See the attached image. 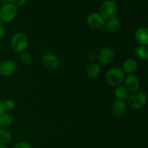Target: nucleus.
Listing matches in <instances>:
<instances>
[{"label": "nucleus", "instance_id": "26", "mask_svg": "<svg viewBox=\"0 0 148 148\" xmlns=\"http://www.w3.org/2000/svg\"><path fill=\"white\" fill-rule=\"evenodd\" d=\"M4 111H4V106H3V102L0 101V115H1L3 112H4Z\"/></svg>", "mask_w": 148, "mask_h": 148}, {"label": "nucleus", "instance_id": "29", "mask_svg": "<svg viewBox=\"0 0 148 148\" xmlns=\"http://www.w3.org/2000/svg\"><path fill=\"white\" fill-rule=\"evenodd\" d=\"M90 1H95V0H90Z\"/></svg>", "mask_w": 148, "mask_h": 148}, {"label": "nucleus", "instance_id": "5", "mask_svg": "<svg viewBox=\"0 0 148 148\" xmlns=\"http://www.w3.org/2000/svg\"><path fill=\"white\" fill-rule=\"evenodd\" d=\"M18 8L12 3L3 4L0 9V20L3 23H10L17 17Z\"/></svg>", "mask_w": 148, "mask_h": 148}, {"label": "nucleus", "instance_id": "8", "mask_svg": "<svg viewBox=\"0 0 148 148\" xmlns=\"http://www.w3.org/2000/svg\"><path fill=\"white\" fill-rule=\"evenodd\" d=\"M41 62L44 67L49 70H54L59 66V59L55 53L47 52L43 55Z\"/></svg>", "mask_w": 148, "mask_h": 148}, {"label": "nucleus", "instance_id": "18", "mask_svg": "<svg viewBox=\"0 0 148 148\" xmlns=\"http://www.w3.org/2000/svg\"><path fill=\"white\" fill-rule=\"evenodd\" d=\"M114 94H115V96L116 97L117 100L126 101L130 95V92L124 86L119 85V86L115 88Z\"/></svg>", "mask_w": 148, "mask_h": 148}, {"label": "nucleus", "instance_id": "21", "mask_svg": "<svg viewBox=\"0 0 148 148\" xmlns=\"http://www.w3.org/2000/svg\"><path fill=\"white\" fill-rule=\"evenodd\" d=\"M20 54V61L23 64H29L33 60V55L29 51H25Z\"/></svg>", "mask_w": 148, "mask_h": 148}, {"label": "nucleus", "instance_id": "17", "mask_svg": "<svg viewBox=\"0 0 148 148\" xmlns=\"http://www.w3.org/2000/svg\"><path fill=\"white\" fill-rule=\"evenodd\" d=\"M134 53L138 59L143 61H147L148 59V47L147 46H136L134 49Z\"/></svg>", "mask_w": 148, "mask_h": 148}, {"label": "nucleus", "instance_id": "22", "mask_svg": "<svg viewBox=\"0 0 148 148\" xmlns=\"http://www.w3.org/2000/svg\"><path fill=\"white\" fill-rule=\"evenodd\" d=\"M12 148H33L32 146L30 145L29 143H26V142H19V143H16Z\"/></svg>", "mask_w": 148, "mask_h": 148}, {"label": "nucleus", "instance_id": "19", "mask_svg": "<svg viewBox=\"0 0 148 148\" xmlns=\"http://www.w3.org/2000/svg\"><path fill=\"white\" fill-rule=\"evenodd\" d=\"M12 140V134L7 130H1L0 129V145H7L11 143Z\"/></svg>", "mask_w": 148, "mask_h": 148}, {"label": "nucleus", "instance_id": "27", "mask_svg": "<svg viewBox=\"0 0 148 148\" xmlns=\"http://www.w3.org/2000/svg\"><path fill=\"white\" fill-rule=\"evenodd\" d=\"M0 2L3 4H7V3L10 2V0H0Z\"/></svg>", "mask_w": 148, "mask_h": 148}, {"label": "nucleus", "instance_id": "11", "mask_svg": "<svg viewBox=\"0 0 148 148\" xmlns=\"http://www.w3.org/2000/svg\"><path fill=\"white\" fill-rule=\"evenodd\" d=\"M87 24L90 28H101L105 25V19L99 12H92L88 15Z\"/></svg>", "mask_w": 148, "mask_h": 148}, {"label": "nucleus", "instance_id": "30", "mask_svg": "<svg viewBox=\"0 0 148 148\" xmlns=\"http://www.w3.org/2000/svg\"><path fill=\"white\" fill-rule=\"evenodd\" d=\"M74 1H75V0H74Z\"/></svg>", "mask_w": 148, "mask_h": 148}, {"label": "nucleus", "instance_id": "15", "mask_svg": "<svg viewBox=\"0 0 148 148\" xmlns=\"http://www.w3.org/2000/svg\"><path fill=\"white\" fill-rule=\"evenodd\" d=\"M121 68L125 74L127 75L134 74V72L138 69V64L135 59H128L124 62Z\"/></svg>", "mask_w": 148, "mask_h": 148}, {"label": "nucleus", "instance_id": "2", "mask_svg": "<svg viewBox=\"0 0 148 148\" xmlns=\"http://www.w3.org/2000/svg\"><path fill=\"white\" fill-rule=\"evenodd\" d=\"M147 101V94L143 91H137L130 94L125 102L127 103V108L133 111L140 110L146 105Z\"/></svg>", "mask_w": 148, "mask_h": 148}, {"label": "nucleus", "instance_id": "7", "mask_svg": "<svg viewBox=\"0 0 148 148\" xmlns=\"http://www.w3.org/2000/svg\"><path fill=\"white\" fill-rule=\"evenodd\" d=\"M17 64L14 61L9 59L0 64V75L4 77H10L16 72Z\"/></svg>", "mask_w": 148, "mask_h": 148}, {"label": "nucleus", "instance_id": "16", "mask_svg": "<svg viewBox=\"0 0 148 148\" xmlns=\"http://www.w3.org/2000/svg\"><path fill=\"white\" fill-rule=\"evenodd\" d=\"M14 117L10 112L4 111L0 115V129L7 130L12 124Z\"/></svg>", "mask_w": 148, "mask_h": 148}, {"label": "nucleus", "instance_id": "14", "mask_svg": "<svg viewBox=\"0 0 148 148\" xmlns=\"http://www.w3.org/2000/svg\"><path fill=\"white\" fill-rule=\"evenodd\" d=\"M121 20L118 17H116L108 20V22L105 25V28L106 30L108 33H115L121 29Z\"/></svg>", "mask_w": 148, "mask_h": 148}, {"label": "nucleus", "instance_id": "23", "mask_svg": "<svg viewBox=\"0 0 148 148\" xmlns=\"http://www.w3.org/2000/svg\"><path fill=\"white\" fill-rule=\"evenodd\" d=\"M27 1L28 0H10V2L15 5L17 7L25 5Z\"/></svg>", "mask_w": 148, "mask_h": 148}, {"label": "nucleus", "instance_id": "12", "mask_svg": "<svg viewBox=\"0 0 148 148\" xmlns=\"http://www.w3.org/2000/svg\"><path fill=\"white\" fill-rule=\"evenodd\" d=\"M136 41L141 46L148 45V29L147 27H140L134 33Z\"/></svg>", "mask_w": 148, "mask_h": 148}, {"label": "nucleus", "instance_id": "1", "mask_svg": "<svg viewBox=\"0 0 148 148\" xmlns=\"http://www.w3.org/2000/svg\"><path fill=\"white\" fill-rule=\"evenodd\" d=\"M126 74L120 66L111 67L107 71L105 79L106 83L111 88H116L124 82Z\"/></svg>", "mask_w": 148, "mask_h": 148}, {"label": "nucleus", "instance_id": "25", "mask_svg": "<svg viewBox=\"0 0 148 148\" xmlns=\"http://www.w3.org/2000/svg\"><path fill=\"white\" fill-rule=\"evenodd\" d=\"M4 34H5V30H4V27L2 26V25H0V38L4 37Z\"/></svg>", "mask_w": 148, "mask_h": 148}, {"label": "nucleus", "instance_id": "10", "mask_svg": "<svg viewBox=\"0 0 148 148\" xmlns=\"http://www.w3.org/2000/svg\"><path fill=\"white\" fill-rule=\"evenodd\" d=\"M124 83L127 90L130 92H137L139 90L140 88V82L139 78L137 77V75L134 74H131V75H127L125 77V79L124 80Z\"/></svg>", "mask_w": 148, "mask_h": 148}, {"label": "nucleus", "instance_id": "13", "mask_svg": "<svg viewBox=\"0 0 148 148\" xmlns=\"http://www.w3.org/2000/svg\"><path fill=\"white\" fill-rule=\"evenodd\" d=\"M101 72V66L98 62H91L87 66L85 73L90 78H96Z\"/></svg>", "mask_w": 148, "mask_h": 148}, {"label": "nucleus", "instance_id": "9", "mask_svg": "<svg viewBox=\"0 0 148 148\" xmlns=\"http://www.w3.org/2000/svg\"><path fill=\"white\" fill-rule=\"evenodd\" d=\"M127 108L125 101L116 100L111 105V114L114 118H121L127 113Z\"/></svg>", "mask_w": 148, "mask_h": 148}, {"label": "nucleus", "instance_id": "4", "mask_svg": "<svg viewBox=\"0 0 148 148\" xmlns=\"http://www.w3.org/2000/svg\"><path fill=\"white\" fill-rule=\"evenodd\" d=\"M99 13L105 20H111L117 17L119 8L116 2L113 0H106L101 3Z\"/></svg>", "mask_w": 148, "mask_h": 148}, {"label": "nucleus", "instance_id": "20", "mask_svg": "<svg viewBox=\"0 0 148 148\" xmlns=\"http://www.w3.org/2000/svg\"><path fill=\"white\" fill-rule=\"evenodd\" d=\"M3 106H4V111H7V112H10V111H12L15 109L16 103L13 99L8 98L3 102Z\"/></svg>", "mask_w": 148, "mask_h": 148}, {"label": "nucleus", "instance_id": "3", "mask_svg": "<svg viewBox=\"0 0 148 148\" xmlns=\"http://www.w3.org/2000/svg\"><path fill=\"white\" fill-rule=\"evenodd\" d=\"M10 44L12 49L15 53H21L25 51L28 47V38L25 33H17L12 38Z\"/></svg>", "mask_w": 148, "mask_h": 148}, {"label": "nucleus", "instance_id": "6", "mask_svg": "<svg viewBox=\"0 0 148 148\" xmlns=\"http://www.w3.org/2000/svg\"><path fill=\"white\" fill-rule=\"evenodd\" d=\"M116 57V51L111 46L103 47L98 53V63L100 65L105 66L111 64Z\"/></svg>", "mask_w": 148, "mask_h": 148}, {"label": "nucleus", "instance_id": "28", "mask_svg": "<svg viewBox=\"0 0 148 148\" xmlns=\"http://www.w3.org/2000/svg\"><path fill=\"white\" fill-rule=\"evenodd\" d=\"M0 148H7L6 147V145H0Z\"/></svg>", "mask_w": 148, "mask_h": 148}, {"label": "nucleus", "instance_id": "24", "mask_svg": "<svg viewBox=\"0 0 148 148\" xmlns=\"http://www.w3.org/2000/svg\"><path fill=\"white\" fill-rule=\"evenodd\" d=\"M97 57H98V54L95 51H91L88 56V60L90 61L91 62H95V60H97Z\"/></svg>", "mask_w": 148, "mask_h": 148}]
</instances>
